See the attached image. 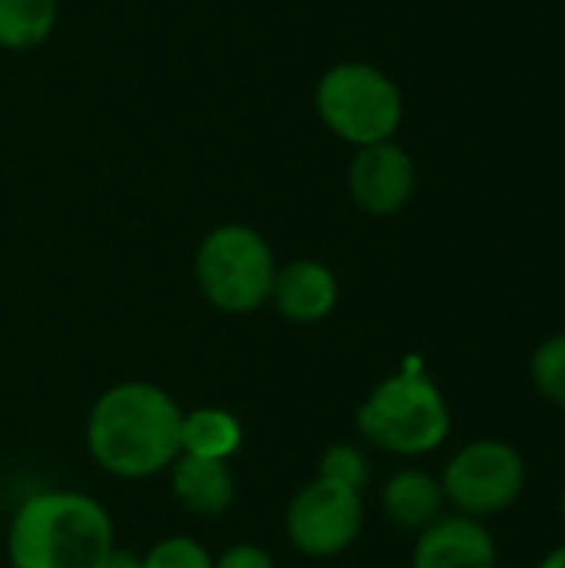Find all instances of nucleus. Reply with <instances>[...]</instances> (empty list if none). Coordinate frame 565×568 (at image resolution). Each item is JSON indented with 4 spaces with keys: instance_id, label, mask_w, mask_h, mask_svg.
I'll return each instance as SVG.
<instances>
[{
    "instance_id": "nucleus-1",
    "label": "nucleus",
    "mask_w": 565,
    "mask_h": 568,
    "mask_svg": "<svg viewBox=\"0 0 565 568\" xmlns=\"http://www.w3.org/2000/svg\"><path fill=\"white\" fill-rule=\"evenodd\" d=\"M183 409L153 383L110 386L87 416V449L117 479H150L180 456Z\"/></svg>"
},
{
    "instance_id": "nucleus-2",
    "label": "nucleus",
    "mask_w": 565,
    "mask_h": 568,
    "mask_svg": "<svg viewBox=\"0 0 565 568\" xmlns=\"http://www.w3.org/2000/svg\"><path fill=\"white\" fill-rule=\"evenodd\" d=\"M113 549L110 513L70 489L23 499L7 532L10 568H103Z\"/></svg>"
},
{
    "instance_id": "nucleus-3",
    "label": "nucleus",
    "mask_w": 565,
    "mask_h": 568,
    "mask_svg": "<svg viewBox=\"0 0 565 568\" xmlns=\"http://www.w3.org/2000/svg\"><path fill=\"white\" fill-rule=\"evenodd\" d=\"M363 439L393 456H423L446 443L450 406L436 383L416 369L383 379L356 409Z\"/></svg>"
},
{
    "instance_id": "nucleus-4",
    "label": "nucleus",
    "mask_w": 565,
    "mask_h": 568,
    "mask_svg": "<svg viewBox=\"0 0 565 568\" xmlns=\"http://www.w3.org/2000/svg\"><path fill=\"white\" fill-rule=\"evenodd\" d=\"M313 103L323 126L356 150L393 140L403 123L400 83L386 70L363 60L330 67L316 80Z\"/></svg>"
},
{
    "instance_id": "nucleus-5",
    "label": "nucleus",
    "mask_w": 565,
    "mask_h": 568,
    "mask_svg": "<svg viewBox=\"0 0 565 568\" xmlns=\"http://www.w3.org/2000/svg\"><path fill=\"white\" fill-rule=\"evenodd\" d=\"M196 286L220 313H256L270 303L276 280V256L263 233L246 223H223L210 230L193 260Z\"/></svg>"
},
{
    "instance_id": "nucleus-6",
    "label": "nucleus",
    "mask_w": 565,
    "mask_h": 568,
    "mask_svg": "<svg viewBox=\"0 0 565 568\" xmlns=\"http://www.w3.org/2000/svg\"><path fill=\"white\" fill-rule=\"evenodd\" d=\"M443 496L460 509V516L483 519L509 509L526 486V463L523 456L496 439H480L463 446L446 473H443Z\"/></svg>"
},
{
    "instance_id": "nucleus-7",
    "label": "nucleus",
    "mask_w": 565,
    "mask_h": 568,
    "mask_svg": "<svg viewBox=\"0 0 565 568\" xmlns=\"http://www.w3.org/2000/svg\"><path fill=\"white\" fill-rule=\"evenodd\" d=\"M363 529V496L323 479L303 486L286 509V539L310 559L346 552Z\"/></svg>"
},
{
    "instance_id": "nucleus-8",
    "label": "nucleus",
    "mask_w": 565,
    "mask_h": 568,
    "mask_svg": "<svg viewBox=\"0 0 565 568\" xmlns=\"http://www.w3.org/2000/svg\"><path fill=\"white\" fill-rule=\"evenodd\" d=\"M346 190L366 216H396L416 190V163L396 143L360 146L346 166Z\"/></svg>"
},
{
    "instance_id": "nucleus-9",
    "label": "nucleus",
    "mask_w": 565,
    "mask_h": 568,
    "mask_svg": "<svg viewBox=\"0 0 565 568\" xmlns=\"http://www.w3.org/2000/svg\"><path fill=\"white\" fill-rule=\"evenodd\" d=\"M413 568H496V542L480 519L440 516L423 529Z\"/></svg>"
},
{
    "instance_id": "nucleus-10",
    "label": "nucleus",
    "mask_w": 565,
    "mask_h": 568,
    "mask_svg": "<svg viewBox=\"0 0 565 568\" xmlns=\"http://www.w3.org/2000/svg\"><path fill=\"white\" fill-rule=\"evenodd\" d=\"M336 300H340V283L330 266L316 260H293L286 266H276L270 303L283 320L300 326L320 323L333 313Z\"/></svg>"
},
{
    "instance_id": "nucleus-11",
    "label": "nucleus",
    "mask_w": 565,
    "mask_h": 568,
    "mask_svg": "<svg viewBox=\"0 0 565 568\" xmlns=\"http://www.w3.org/2000/svg\"><path fill=\"white\" fill-rule=\"evenodd\" d=\"M170 489L186 513L210 519L230 509L236 483L223 459H200L180 453L170 466Z\"/></svg>"
},
{
    "instance_id": "nucleus-12",
    "label": "nucleus",
    "mask_w": 565,
    "mask_h": 568,
    "mask_svg": "<svg viewBox=\"0 0 565 568\" xmlns=\"http://www.w3.org/2000/svg\"><path fill=\"white\" fill-rule=\"evenodd\" d=\"M443 503H446L443 486L423 469H403L383 489V509L403 529L423 532L443 516Z\"/></svg>"
},
{
    "instance_id": "nucleus-13",
    "label": "nucleus",
    "mask_w": 565,
    "mask_h": 568,
    "mask_svg": "<svg viewBox=\"0 0 565 568\" xmlns=\"http://www.w3.org/2000/svg\"><path fill=\"white\" fill-rule=\"evenodd\" d=\"M243 443V426L233 413L216 406H200L193 413H183L180 426V453L200 456V459H230Z\"/></svg>"
},
{
    "instance_id": "nucleus-14",
    "label": "nucleus",
    "mask_w": 565,
    "mask_h": 568,
    "mask_svg": "<svg viewBox=\"0 0 565 568\" xmlns=\"http://www.w3.org/2000/svg\"><path fill=\"white\" fill-rule=\"evenodd\" d=\"M57 27V0H0V47L33 50Z\"/></svg>"
},
{
    "instance_id": "nucleus-15",
    "label": "nucleus",
    "mask_w": 565,
    "mask_h": 568,
    "mask_svg": "<svg viewBox=\"0 0 565 568\" xmlns=\"http://www.w3.org/2000/svg\"><path fill=\"white\" fill-rule=\"evenodd\" d=\"M316 479L333 483V486H343V489H353V493L363 496V489H366V483H370V463H366V456H363L356 446L336 443V446H330V449L320 456Z\"/></svg>"
},
{
    "instance_id": "nucleus-16",
    "label": "nucleus",
    "mask_w": 565,
    "mask_h": 568,
    "mask_svg": "<svg viewBox=\"0 0 565 568\" xmlns=\"http://www.w3.org/2000/svg\"><path fill=\"white\" fill-rule=\"evenodd\" d=\"M533 383L536 389L565 409V333L549 336L546 343H539V349L533 353Z\"/></svg>"
},
{
    "instance_id": "nucleus-17",
    "label": "nucleus",
    "mask_w": 565,
    "mask_h": 568,
    "mask_svg": "<svg viewBox=\"0 0 565 568\" xmlns=\"http://www.w3.org/2000/svg\"><path fill=\"white\" fill-rule=\"evenodd\" d=\"M143 568H213V559L200 542L186 536H173V539L157 542L143 556Z\"/></svg>"
},
{
    "instance_id": "nucleus-18",
    "label": "nucleus",
    "mask_w": 565,
    "mask_h": 568,
    "mask_svg": "<svg viewBox=\"0 0 565 568\" xmlns=\"http://www.w3.org/2000/svg\"><path fill=\"white\" fill-rule=\"evenodd\" d=\"M213 568H276L273 566V556L260 546H250V542H240L233 549H226Z\"/></svg>"
},
{
    "instance_id": "nucleus-19",
    "label": "nucleus",
    "mask_w": 565,
    "mask_h": 568,
    "mask_svg": "<svg viewBox=\"0 0 565 568\" xmlns=\"http://www.w3.org/2000/svg\"><path fill=\"white\" fill-rule=\"evenodd\" d=\"M103 568H143V556H133V552L113 549V552L107 556Z\"/></svg>"
},
{
    "instance_id": "nucleus-20",
    "label": "nucleus",
    "mask_w": 565,
    "mask_h": 568,
    "mask_svg": "<svg viewBox=\"0 0 565 568\" xmlns=\"http://www.w3.org/2000/svg\"><path fill=\"white\" fill-rule=\"evenodd\" d=\"M539 568H565V546H559L556 552H549V556L539 562Z\"/></svg>"
},
{
    "instance_id": "nucleus-21",
    "label": "nucleus",
    "mask_w": 565,
    "mask_h": 568,
    "mask_svg": "<svg viewBox=\"0 0 565 568\" xmlns=\"http://www.w3.org/2000/svg\"><path fill=\"white\" fill-rule=\"evenodd\" d=\"M563 516H565V493H563Z\"/></svg>"
}]
</instances>
